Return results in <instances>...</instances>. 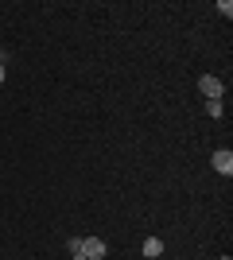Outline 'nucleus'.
<instances>
[{
    "label": "nucleus",
    "mask_w": 233,
    "mask_h": 260,
    "mask_svg": "<svg viewBox=\"0 0 233 260\" xmlns=\"http://www.w3.org/2000/svg\"><path fill=\"white\" fill-rule=\"evenodd\" d=\"M218 12H222L225 20H229V16H233V4H229V0H218Z\"/></svg>",
    "instance_id": "7"
},
{
    "label": "nucleus",
    "mask_w": 233,
    "mask_h": 260,
    "mask_svg": "<svg viewBox=\"0 0 233 260\" xmlns=\"http://www.w3.org/2000/svg\"><path fill=\"white\" fill-rule=\"evenodd\" d=\"M222 260H229V256H222Z\"/></svg>",
    "instance_id": "10"
},
{
    "label": "nucleus",
    "mask_w": 233,
    "mask_h": 260,
    "mask_svg": "<svg viewBox=\"0 0 233 260\" xmlns=\"http://www.w3.org/2000/svg\"><path fill=\"white\" fill-rule=\"evenodd\" d=\"M198 89H202V98H206V101H222L225 82H222L218 74H202V78H198Z\"/></svg>",
    "instance_id": "1"
},
{
    "label": "nucleus",
    "mask_w": 233,
    "mask_h": 260,
    "mask_svg": "<svg viewBox=\"0 0 233 260\" xmlns=\"http://www.w3.org/2000/svg\"><path fill=\"white\" fill-rule=\"evenodd\" d=\"M4 74H8V70H4V62H0V86H4Z\"/></svg>",
    "instance_id": "8"
},
{
    "label": "nucleus",
    "mask_w": 233,
    "mask_h": 260,
    "mask_svg": "<svg viewBox=\"0 0 233 260\" xmlns=\"http://www.w3.org/2000/svg\"><path fill=\"white\" fill-rule=\"evenodd\" d=\"M70 260H86V252H82V237H70Z\"/></svg>",
    "instance_id": "5"
},
{
    "label": "nucleus",
    "mask_w": 233,
    "mask_h": 260,
    "mask_svg": "<svg viewBox=\"0 0 233 260\" xmlns=\"http://www.w3.org/2000/svg\"><path fill=\"white\" fill-rule=\"evenodd\" d=\"M206 113H210V117H222V101H206Z\"/></svg>",
    "instance_id": "6"
},
{
    "label": "nucleus",
    "mask_w": 233,
    "mask_h": 260,
    "mask_svg": "<svg viewBox=\"0 0 233 260\" xmlns=\"http://www.w3.org/2000/svg\"><path fill=\"white\" fill-rule=\"evenodd\" d=\"M82 252H86V260H101L105 252H109V245L101 237H82Z\"/></svg>",
    "instance_id": "2"
},
{
    "label": "nucleus",
    "mask_w": 233,
    "mask_h": 260,
    "mask_svg": "<svg viewBox=\"0 0 233 260\" xmlns=\"http://www.w3.org/2000/svg\"><path fill=\"white\" fill-rule=\"evenodd\" d=\"M0 62H4V51H0Z\"/></svg>",
    "instance_id": "9"
},
{
    "label": "nucleus",
    "mask_w": 233,
    "mask_h": 260,
    "mask_svg": "<svg viewBox=\"0 0 233 260\" xmlns=\"http://www.w3.org/2000/svg\"><path fill=\"white\" fill-rule=\"evenodd\" d=\"M144 256H148V260L163 256V241H159V237H148V241H144Z\"/></svg>",
    "instance_id": "4"
},
{
    "label": "nucleus",
    "mask_w": 233,
    "mask_h": 260,
    "mask_svg": "<svg viewBox=\"0 0 233 260\" xmlns=\"http://www.w3.org/2000/svg\"><path fill=\"white\" fill-rule=\"evenodd\" d=\"M210 163H214V171H218V175H225V179L233 175V152H229V148H218Z\"/></svg>",
    "instance_id": "3"
}]
</instances>
